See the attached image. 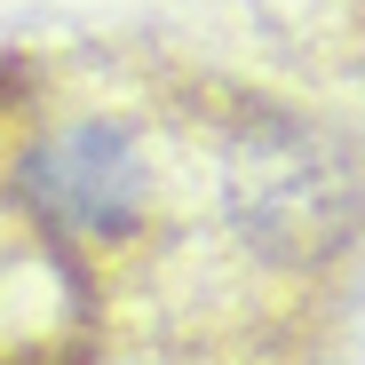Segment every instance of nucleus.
Here are the masks:
<instances>
[{"label": "nucleus", "mask_w": 365, "mask_h": 365, "mask_svg": "<svg viewBox=\"0 0 365 365\" xmlns=\"http://www.w3.org/2000/svg\"><path fill=\"white\" fill-rule=\"evenodd\" d=\"M24 207L48 215L56 230L80 238H119L143 215V143L119 119H80L56 128L24 159Z\"/></svg>", "instance_id": "obj_2"}, {"label": "nucleus", "mask_w": 365, "mask_h": 365, "mask_svg": "<svg viewBox=\"0 0 365 365\" xmlns=\"http://www.w3.org/2000/svg\"><path fill=\"white\" fill-rule=\"evenodd\" d=\"M222 215L270 262L341 255L365 222V151L318 119H255L222 143Z\"/></svg>", "instance_id": "obj_1"}, {"label": "nucleus", "mask_w": 365, "mask_h": 365, "mask_svg": "<svg viewBox=\"0 0 365 365\" xmlns=\"http://www.w3.org/2000/svg\"><path fill=\"white\" fill-rule=\"evenodd\" d=\"M357 318H365V286H357Z\"/></svg>", "instance_id": "obj_3"}]
</instances>
